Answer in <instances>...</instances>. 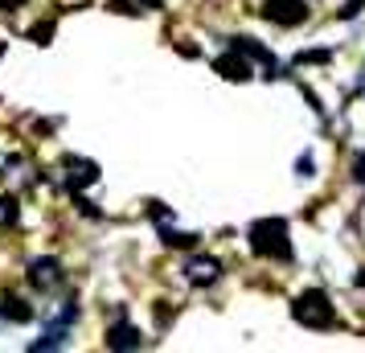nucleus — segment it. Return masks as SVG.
Here are the masks:
<instances>
[{
    "mask_svg": "<svg viewBox=\"0 0 365 353\" xmlns=\"http://www.w3.org/2000/svg\"><path fill=\"white\" fill-rule=\"evenodd\" d=\"M250 251L259 259H271V263H287L292 259V238H287V222L283 218H259L247 230Z\"/></svg>",
    "mask_w": 365,
    "mask_h": 353,
    "instance_id": "f257e3e1",
    "label": "nucleus"
},
{
    "mask_svg": "<svg viewBox=\"0 0 365 353\" xmlns=\"http://www.w3.org/2000/svg\"><path fill=\"white\" fill-rule=\"evenodd\" d=\"M292 320L304 324V329H316V333H329V329L341 324L336 308L329 304V296L320 287H308V292H299L296 300H292Z\"/></svg>",
    "mask_w": 365,
    "mask_h": 353,
    "instance_id": "f03ea898",
    "label": "nucleus"
},
{
    "mask_svg": "<svg viewBox=\"0 0 365 353\" xmlns=\"http://www.w3.org/2000/svg\"><path fill=\"white\" fill-rule=\"evenodd\" d=\"M29 284H34L41 296H50V292H58V287L66 284V271H62L58 259L46 255V259H34V263H29Z\"/></svg>",
    "mask_w": 365,
    "mask_h": 353,
    "instance_id": "7ed1b4c3",
    "label": "nucleus"
},
{
    "mask_svg": "<svg viewBox=\"0 0 365 353\" xmlns=\"http://www.w3.org/2000/svg\"><path fill=\"white\" fill-rule=\"evenodd\" d=\"M263 17L271 25H283V29H296L308 21V4L304 0H267L263 4Z\"/></svg>",
    "mask_w": 365,
    "mask_h": 353,
    "instance_id": "20e7f679",
    "label": "nucleus"
},
{
    "mask_svg": "<svg viewBox=\"0 0 365 353\" xmlns=\"http://www.w3.org/2000/svg\"><path fill=\"white\" fill-rule=\"evenodd\" d=\"M74 320H78V304L70 300L66 308H62V317L53 320L50 329H46V337H41V341H34V345H29V349H58V345H66V333H70V324H74Z\"/></svg>",
    "mask_w": 365,
    "mask_h": 353,
    "instance_id": "39448f33",
    "label": "nucleus"
},
{
    "mask_svg": "<svg viewBox=\"0 0 365 353\" xmlns=\"http://www.w3.org/2000/svg\"><path fill=\"white\" fill-rule=\"evenodd\" d=\"M214 70L226 78V83H247L250 74H255V70H250V58H247V53H238L234 46L214 58Z\"/></svg>",
    "mask_w": 365,
    "mask_h": 353,
    "instance_id": "423d86ee",
    "label": "nucleus"
},
{
    "mask_svg": "<svg viewBox=\"0 0 365 353\" xmlns=\"http://www.w3.org/2000/svg\"><path fill=\"white\" fill-rule=\"evenodd\" d=\"M185 280L193 287H210L222 280V263L217 259H210V255H193L189 263H185Z\"/></svg>",
    "mask_w": 365,
    "mask_h": 353,
    "instance_id": "0eeeda50",
    "label": "nucleus"
},
{
    "mask_svg": "<svg viewBox=\"0 0 365 353\" xmlns=\"http://www.w3.org/2000/svg\"><path fill=\"white\" fill-rule=\"evenodd\" d=\"M95 181H99V165H95V160H86V156H66V185H70V193L91 189Z\"/></svg>",
    "mask_w": 365,
    "mask_h": 353,
    "instance_id": "6e6552de",
    "label": "nucleus"
},
{
    "mask_svg": "<svg viewBox=\"0 0 365 353\" xmlns=\"http://www.w3.org/2000/svg\"><path fill=\"white\" fill-rule=\"evenodd\" d=\"M140 345H144V333H140V329H135L132 320H115V324H111V329H107V349H140Z\"/></svg>",
    "mask_w": 365,
    "mask_h": 353,
    "instance_id": "1a4fd4ad",
    "label": "nucleus"
},
{
    "mask_svg": "<svg viewBox=\"0 0 365 353\" xmlns=\"http://www.w3.org/2000/svg\"><path fill=\"white\" fill-rule=\"evenodd\" d=\"M230 46H234L238 53H247L250 62H263V66H267V78H275V70H279V62H275V53H271V50H263V46L255 41V37H234Z\"/></svg>",
    "mask_w": 365,
    "mask_h": 353,
    "instance_id": "9d476101",
    "label": "nucleus"
},
{
    "mask_svg": "<svg viewBox=\"0 0 365 353\" xmlns=\"http://www.w3.org/2000/svg\"><path fill=\"white\" fill-rule=\"evenodd\" d=\"M0 320H13V324H29L34 320V308L17 296H9V300H0Z\"/></svg>",
    "mask_w": 365,
    "mask_h": 353,
    "instance_id": "9b49d317",
    "label": "nucleus"
},
{
    "mask_svg": "<svg viewBox=\"0 0 365 353\" xmlns=\"http://www.w3.org/2000/svg\"><path fill=\"white\" fill-rule=\"evenodd\" d=\"M160 242H165V247H181V251H189V247H197V235H185V230L160 226Z\"/></svg>",
    "mask_w": 365,
    "mask_h": 353,
    "instance_id": "f8f14e48",
    "label": "nucleus"
},
{
    "mask_svg": "<svg viewBox=\"0 0 365 353\" xmlns=\"http://www.w3.org/2000/svg\"><path fill=\"white\" fill-rule=\"evenodd\" d=\"M21 218V205H17V198H0V226H13V222Z\"/></svg>",
    "mask_w": 365,
    "mask_h": 353,
    "instance_id": "ddd939ff",
    "label": "nucleus"
},
{
    "mask_svg": "<svg viewBox=\"0 0 365 353\" xmlns=\"http://www.w3.org/2000/svg\"><path fill=\"white\" fill-rule=\"evenodd\" d=\"M53 37V21H46V25H37V29H29V41H37V46H46Z\"/></svg>",
    "mask_w": 365,
    "mask_h": 353,
    "instance_id": "4468645a",
    "label": "nucleus"
},
{
    "mask_svg": "<svg viewBox=\"0 0 365 353\" xmlns=\"http://www.w3.org/2000/svg\"><path fill=\"white\" fill-rule=\"evenodd\" d=\"M365 9V0H345V9H341V21H353L357 13Z\"/></svg>",
    "mask_w": 365,
    "mask_h": 353,
    "instance_id": "2eb2a0df",
    "label": "nucleus"
},
{
    "mask_svg": "<svg viewBox=\"0 0 365 353\" xmlns=\"http://www.w3.org/2000/svg\"><path fill=\"white\" fill-rule=\"evenodd\" d=\"M353 181L365 185V152H357V160H353Z\"/></svg>",
    "mask_w": 365,
    "mask_h": 353,
    "instance_id": "dca6fc26",
    "label": "nucleus"
},
{
    "mask_svg": "<svg viewBox=\"0 0 365 353\" xmlns=\"http://www.w3.org/2000/svg\"><path fill=\"white\" fill-rule=\"evenodd\" d=\"M296 62H299V66H304V62H329V50H316V53H299Z\"/></svg>",
    "mask_w": 365,
    "mask_h": 353,
    "instance_id": "f3484780",
    "label": "nucleus"
},
{
    "mask_svg": "<svg viewBox=\"0 0 365 353\" xmlns=\"http://www.w3.org/2000/svg\"><path fill=\"white\" fill-rule=\"evenodd\" d=\"M140 4H148V9H165V0H140Z\"/></svg>",
    "mask_w": 365,
    "mask_h": 353,
    "instance_id": "a211bd4d",
    "label": "nucleus"
},
{
    "mask_svg": "<svg viewBox=\"0 0 365 353\" xmlns=\"http://www.w3.org/2000/svg\"><path fill=\"white\" fill-rule=\"evenodd\" d=\"M13 4H25V0H0V9H13Z\"/></svg>",
    "mask_w": 365,
    "mask_h": 353,
    "instance_id": "6ab92c4d",
    "label": "nucleus"
},
{
    "mask_svg": "<svg viewBox=\"0 0 365 353\" xmlns=\"http://www.w3.org/2000/svg\"><path fill=\"white\" fill-rule=\"evenodd\" d=\"M357 287H365V271H361V275H357Z\"/></svg>",
    "mask_w": 365,
    "mask_h": 353,
    "instance_id": "aec40b11",
    "label": "nucleus"
},
{
    "mask_svg": "<svg viewBox=\"0 0 365 353\" xmlns=\"http://www.w3.org/2000/svg\"><path fill=\"white\" fill-rule=\"evenodd\" d=\"M0 53H4V46H0Z\"/></svg>",
    "mask_w": 365,
    "mask_h": 353,
    "instance_id": "412c9836",
    "label": "nucleus"
}]
</instances>
